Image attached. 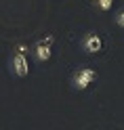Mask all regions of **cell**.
Instances as JSON below:
<instances>
[{"label": "cell", "instance_id": "cell-3", "mask_svg": "<svg viewBox=\"0 0 124 130\" xmlns=\"http://www.w3.org/2000/svg\"><path fill=\"white\" fill-rule=\"evenodd\" d=\"M11 65H13V71H15L19 78H25V76L30 74V63H27V59H25V55L13 53V57H11Z\"/></svg>", "mask_w": 124, "mask_h": 130}, {"label": "cell", "instance_id": "cell-5", "mask_svg": "<svg viewBox=\"0 0 124 130\" xmlns=\"http://www.w3.org/2000/svg\"><path fill=\"white\" fill-rule=\"evenodd\" d=\"M112 2H114V0H97V6L101 11H109L112 9Z\"/></svg>", "mask_w": 124, "mask_h": 130}, {"label": "cell", "instance_id": "cell-6", "mask_svg": "<svg viewBox=\"0 0 124 130\" xmlns=\"http://www.w3.org/2000/svg\"><path fill=\"white\" fill-rule=\"evenodd\" d=\"M15 53H19V55H27V46L23 44V42H19L17 46H15Z\"/></svg>", "mask_w": 124, "mask_h": 130}, {"label": "cell", "instance_id": "cell-7", "mask_svg": "<svg viewBox=\"0 0 124 130\" xmlns=\"http://www.w3.org/2000/svg\"><path fill=\"white\" fill-rule=\"evenodd\" d=\"M116 23H118L120 27H124V11H120L118 15H116Z\"/></svg>", "mask_w": 124, "mask_h": 130}, {"label": "cell", "instance_id": "cell-8", "mask_svg": "<svg viewBox=\"0 0 124 130\" xmlns=\"http://www.w3.org/2000/svg\"><path fill=\"white\" fill-rule=\"evenodd\" d=\"M93 2H97V0H93Z\"/></svg>", "mask_w": 124, "mask_h": 130}, {"label": "cell", "instance_id": "cell-1", "mask_svg": "<svg viewBox=\"0 0 124 130\" xmlns=\"http://www.w3.org/2000/svg\"><path fill=\"white\" fill-rule=\"evenodd\" d=\"M95 80H97V71H95V69H90V67H80L76 74H74L72 84H74V88H78V90H86V88L93 84Z\"/></svg>", "mask_w": 124, "mask_h": 130}, {"label": "cell", "instance_id": "cell-4", "mask_svg": "<svg viewBox=\"0 0 124 130\" xmlns=\"http://www.w3.org/2000/svg\"><path fill=\"white\" fill-rule=\"evenodd\" d=\"M82 48H84L86 53H99V51L103 48V40L99 38V34L88 31V34L82 38Z\"/></svg>", "mask_w": 124, "mask_h": 130}, {"label": "cell", "instance_id": "cell-2", "mask_svg": "<svg viewBox=\"0 0 124 130\" xmlns=\"http://www.w3.org/2000/svg\"><path fill=\"white\" fill-rule=\"evenodd\" d=\"M53 42H55V36H46L44 40H40V42L34 44L32 53H34V59H36L38 63H46L48 59H51V55H53L51 44H53Z\"/></svg>", "mask_w": 124, "mask_h": 130}]
</instances>
